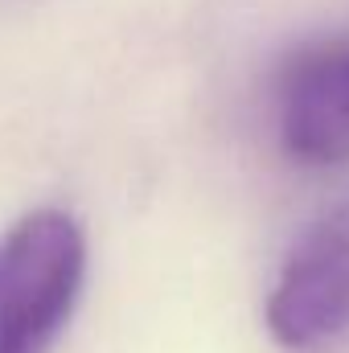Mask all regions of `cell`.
I'll return each instance as SVG.
<instances>
[{
	"mask_svg": "<svg viewBox=\"0 0 349 353\" xmlns=\"http://www.w3.org/2000/svg\"><path fill=\"white\" fill-rule=\"evenodd\" d=\"M267 329L292 353L349 341V201L321 214L288 251L267 300Z\"/></svg>",
	"mask_w": 349,
	"mask_h": 353,
	"instance_id": "obj_2",
	"label": "cell"
},
{
	"mask_svg": "<svg viewBox=\"0 0 349 353\" xmlns=\"http://www.w3.org/2000/svg\"><path fill=\"white\" fill-rule=\"evenodd\" d=\"M87 275L70 214L37 210L0 239V353H46L66 329Z\"/></svg>",
	"mask_w": 349,
	"mask_h": 353,
	"instance_id": "obj_1",
	"label": "cell"
},
{
	"mask_svg": "<svg viewBox=\"0 0 349 353\" xmlns=\"http://www.w3.org/2000/svg\"><path fill=\"white\" fill-rule=\"evenodd\" d=\"M279 140L300 165H349V41L308 46L288 62Z\"/></svg>",
	"mask_w": 349,
	"mask_h": 353,
	"instance_id": "obj_3",
	"label": "cell"
}]
</instances>
